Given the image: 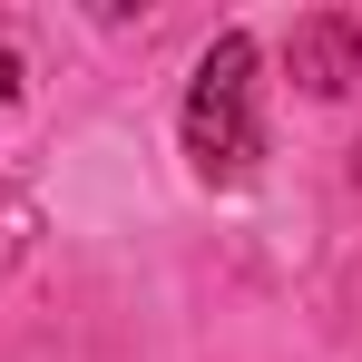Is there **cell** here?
Returning <instances> with one entry per match:
<instances>
[{"label":"cell","mask_w":362,"mask_h":362,"mask_svg":"<svg viewBox=\"0 0 362 362\" xmlns=\"http://www.w3.org/2000/svg\"><path fill=\"white\" fill-rule=\"evenodd\" d=\"M10 98H20V59L0 49V108H10Z\"/></svg>","instance_id":"obj_3"},{"label":"cell","mask_w":362,"mask_h":362,"mask_svg":"<svg viewBox=\"0 0 362 362\" xmlns=\"http://www.w3.org/2000/svg\"><path fill=\"white\" fill-rule=\"evenodd\" d=\"M284 59H294V78L313 98H343L362 78V20L353 10H313V20H294V49Z\"/></svg>","instance_id":"obj_2"},{"label":"cell","mask_w":362,"mask_h":362,"mask_svg":"<svg viewBox=\"0 0 362 362\" xmlns=\"http://www.w3.org/2000/svg\"><path fill=\"white\" fill-rule=\"evenodd\" d=\"M353 177H362V157H353Z\"/></svg>","instance_id":"obj_4"},{"label":"cell","mask_w":362,"mask_h":362,"mask_svg":"<svg viewBox=\"0 0 362 362\" xmlns=\"http://www.w3.org/2000/svg\"><path fill=\"white\" fill-rule=\"evenodd\" d=\"M186 157L206 186H245L255 157H264V127H255V40L226 30L206 59H196V88H186Z\"/></svg>","instance_id":"obj_1"}]
</instances>
